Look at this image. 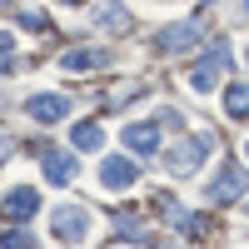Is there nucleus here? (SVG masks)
<instances>
[{
    "label": "nucleus",
    "instance_id": "obj_7",
    "mask_svg": "<svg viewBox=\"0 0 249 249\" xmlns=\"http://www.w3.org/2000/svg\"><path fill=\"white\" fill-rule=\"evenodd\" d=\"M25 115L40 120V124H60V120L70 115V100L65 95H30L25 100Z\"/></svg>",
    "mask_w": 249,
    "mask_h": 249
},
{
    "label": "nucleus",
    "instance_id": "obj_10",
    "mask_svg": "<svg viewBox=\"0 0 249 249\" xmlns=\"http://www.w3.org/2000/svg\"><path fill=\"white\" fill-rule=\"evenodd\" d=\"M105 50H95V45H75V50H65V60H60V65H65L70 75H85V70H100L105 65Z\"/></svg>",
    "mask_w": 249,
    "mask_h": 249
},
{
    "label": "nucleus",
    "instance_id": "obj_18",
    "mask_svg": "<svg viewBox=\"0 0 249 249\" xmlns=\"http://www.w3.org/2000/svg\"><path fill=\"white\" fill-rule=\"evenodd\" d=\"M234 15H239V20H249V0H234Z\"/></svg>",
    "mask_w": 249,
    "mask_h": 249
},
{
    "label": "nucleus",
    "instance_id": "obj_15",
    "mask_svg": "<svg viewBox=\"0 0 249 249\" xmlns=\"http://www.w3.org/2000/svg\"><path fill=\"white\" fill-rule=\"evenodd\" d=\"M0 249H40V244L20 230V224H5V230H0Z\"/></svg>",
    "mask_w": 249,
    "mask_h": 249
},
{
    "label": "nucleus",
    "instance_id": "obj_25",
    "mask_svg": "<svg viewBox=\"0 0 249 249\" xmlns=\"http://www.w3.org/2000/svg\"><path fill=\"white\" fill-rule=\"evenodd\" d=\"M210 5H214V0H210Z\"/></svg>",
    "mask_w": 249,
    "mask_h": 249
},
{
    "label": "nucleus",
    "instance_id": "obj_24",
    "mask_svg": "<svg viewBox=\"0 0 249 249\" xmlns=\"http://www.w3.org/2000/svg\"><path fill=\"white\" fill-rule=\"evenodd\" d=\"M0 5H10V0H0Z\"/></svg>",
    "mask_w": 249,
    "mask_h": 249
},
{
    "label": "nucleus",
    "instance_id": "obj_9",
    "mask_svg": "<svg viewBox=\"0 0 249 249\" xmlns=\"http://www.w3.org/2000/svg\"><path fill=\"white\" fill-rule=\"evenodd\" d=\"M195 40H199V20H179V25H164L160 30V50L179 55V50H190Z\"/></svg>",
    "mask_w": 249,
    "mask_h": 249
},
{
    "label": "nucleus",
    "instance_id": "obj_19",
    "mask_svg": "<svg viewBox=\"0 0 249 249\" xmlns=\"http://www.w3.org/2000/svg\"><path fill=\"white\" fill-rule=\"evenodd\" d=\"M0 50H15V40H10V35H5V30H0Z\"/></svg>",
    "mask_w": 249,
    "mask_h": 249
},
{
    "label": "nucleus",
    "instance_id": "obj_2",
    "mask_svg": "<svg viewBox=\"0 0 249 249\" xmlns=\"http://www.w3.org/2000/svg\"><path fill=\"white\" fill-rule=\"evenodd\" d=\"M224 65H230V45H224V40H214L210 50H204V65L190 75V85L199 90V95H210L214 85H219V75H224Z\"/></svg>",
    "mask_w": 249,
    "mask_h": 249
},
{
    "label": "nucleus",
    "instance_id": "obj_21",
    "mask_svg": "<svg viewBox=\"0 0 249 249\" xmlns=\"http://www.w3.org/2000/svg\"><path fill=\"white\" fill-rule=\"evenodd\" d=\"M5 70H10V60H5V50H0V75H5Z\"/></svg>",
    "mask_w": 249,
    "mask_h": 249
},
{
    "label": "nucleus",
    "instance_id": "obj_1",
    "mask_svg": "<svg viewBox=\"0 0 249 249\" xmlns=\"http://www.w3.org/2000/svg\"><path fill=\"white\" fill-rule=\"evenodd\" d=\"M214 150V135H190V140H179V144H170L164 150V170H170L175 179H184V175H195L199 170V160Z\"/></svg>",
    "mask_w": 249,
    "mask_h": 249
},
{
    "label": "nucleus",
    "instance_id": "obj_22",
    "mask_svg": "<svg viewBox=\"0 0 249 249\" xmlns=\"http://www.w3.org/2000/svg\"><path fill=\"white\" fill-rule=\"evenodd\" d=\"M244 160H249V140H244Z\"/></svg>",
    "mask_w": 249,
    "mask_h": 249
},
{
    "label": "nucleus",
    "instance_id": "obj_4",
    "mask_svg": "<svg viewBox=\"0 0 249 249\" xmlns=\"http://www.w3.org/2000/svg\"><path fill=\"white\" fill-rule=\"evenodd\" d=\"M244 190H249V175L239 170V164H224V170L214 175V184H210L204 195H210V204H230V199H239Z\"/></svg>",
    "mask_w": 249,
    "mask_h": 249
},
{
    "label": "nucleus",
    "instance_id": "obj_12",
    "mask_svg": "<svg viewBox=\"0 0 249 249\" xmlns=\"http://www.w3.org/2000/svg\"><path fill=\"white\" fill-rule=\"evenodd\" d=\"M70 144H75V150H80V155H95V150H100V144H105V130H100V124H95V120H80V124H75V130H70Z\"/></svg>",
    "mask_w": 249,
    "mask_h": 249
},
{
    "label": "nucleus",
    "instance_id": "obj_23",
    "mask_svg": "<svg viewBox=\"0 0 249 249\" xmlns=\"http://www.w3.org/2000/svg\"><path fill=\"white\" fill-rule=\"evenodd\" d=\"M65 5H80V0H65Z\"/></svg>",
    "mask_w": 249,
    "mask_h": 249
},
{
    "label": "nucleus",
    "instance_id": "obj_11",
    "mask_svg": "<svg viewBox=\"0 0 249 249\" xmlns=\"http://www.w3.org/2000/svg\"><path fill=\"white\" fill-rule=\"evenodd\" d=\"M40 170H45L50 184H70L75 179V160L65 150H45V155H40Z\"/></svg>",
    "mask_w": 249,
    "mask_h": 249
},
{
    "label": "nucleus",
    "instance_id": "obj_8",
    "mask_svg": "<svg viewBox=\"0 0 249 249\" xmlns=\"http://www.w3.org/2000/svg\"><path fill=\"white\" fill-rule=\"evenodd\" d=\"M124 150L130 155H140V160H150V155H160V124H124Z\"/></svg>",
    "mask_w": 249,
    "mask_h": 249
},
{
    "label": "nucleus",
    "instance_id": "obj_13",
    "mask_svg": "<svg viewBox=\"0 0 249 249\" xmlns=\"http://www.w3.org/2000/svg\"><path fill=\"white\" fill-rule=\"evenodd\" d=\"M95 25L100 30H124V25H130V10H124L120 0H105V5L95 10Z\"/></svg>",
    "mask_w": 249,
    "mask_h": 249
},
{
    "label": "nucleus",
    "instance_id": "obj_14",
    "mask_svg": "<svg viewBox=\"0 0 249 249\" xmlns=\"http://www.w3.org/2000/svg\"><path fill=\"white\" fill-rule=\"evenodd\" d=\"M224 115L230 120H249V85H230L224 90Z\"/></svg>",
    "mask_w": 249,
    "mask_h": 249
},
{
    "label": "nucleus",
    "instance_id": "obj_6",
    "mask_svg": "<svg viewBox=\"0 0 249 249\" xmlns=\"http://www.w3.org/2000/svg\"><path fill=\"white\" fill-rule=\"evenodd\" d=\"M135 179H140V170H135L130 155H110L105 164H100V184H105V190H130Z\"/></svg>",
    "mask_w": 249,
    "mask_h": 249
},
{
    "label": "nucleus",
    "instance_id": "obj_20",
    "mask_svg": "<svg viewBox=\"0 0 249 249\" xmlns=\"http://www.w3.org/2000/svg\"><path fill=\"white\" fill-rule=\"evenodd\" d=\"M0 160H10V140L5 135H0Z\"/></svg>",
    "mask_w": 249,
    "mask_h": 249
},
{
    "label": "nucleus",
    "instance_id": "obj_16",
    "mask_svg": "<svg viewBox=\"0 0 249 249\" xmlns=\"http://www.w3.org/2000/svg\"><path fill=\"white\" fill-rule=\"evenodd\" d=\"M115 230H120V234H130V239H144V234H150V230H144V224H135L130 214H120V219H115Z\"/></svg>",
    "mask_w": 249,
    "mask_h": 249
},
{
    "label": "nucleus",
    "instance_id": "obj_3",
    "mask_svg": "<svg viewBox=\"0 0 249 249\" xmlns=\"http://www.w3.org/2000/svg\"><path fill=\"white\" fill-rule=\"evenodd\" d=\"M50 234H55V239H65V244L85 239V234H90V214L80 210V204H60V210L50 214Z\"/></svg>",
    "mask_w": 249,
    "mask_h": 249
},
{
    "label": "nucleus",
    "instance_id": "obj_17",
    "mask_svg": "<svg viewBox=\"0 0 249 249\" xmlns=\"http://www.w3.org/2000/svg\"><path fill=\"white\" fill-rule=\"evenodd\" d=\"M20 25H25V30H45V15H40V10H25V15H20Z\"/></svg>",
    "mask_w": 249,
    "mask_h": 249
},
{
    "label": "nucleus",
    "instance_id": "obj_5",
    "mask_svg": "<svg viewBox=\"0 0 249 249\" xmlns=\"http://www.w3.org/2000/svg\"><path fill=\"white\" fill-rule=\"evenodd\" d=\"M40 210V195L30 190V184H20V190L5 195V204H0V214H5V224H30Z\"/></svg>",
    "mask_w": 249,
    "mask_h": 249
}]
</instances>
